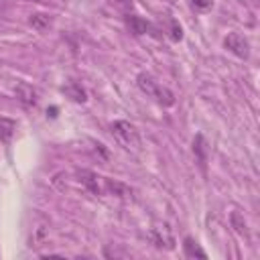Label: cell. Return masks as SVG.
<instances>
[{"mask_svg":"<svg viewBox=\"0 0 260 260\" xmlns=\"http://www.w3.org/2000/svg\"><path fill=\"white\" fill-rule=\"evenodd\" d=\"M136 83H138V87H140L148 98H152L156 104H160V106H165V108H169V106L175 104V95H173V91L167 89L165 85H160L150 73H144V71L138 73Z\"/></svg>","mask_w":260,"mask_h":260,"instance_id":"6da1fadb","label":"cell"},{"mask_svg":"<svg viewBox=\"0 0 260 260\" xmlns=\"http://www.w3.org/2000/svg\"><path fill=\"white\" fill-rule=\"evenodd\" d=\"M114 138L124 146V148H138L140 146V134L136 130L134 124H130L128 120H116L110 126Z\"/></svg>","mask_w":260,"mask_h":260,"instance_id":"7a4b0ae2","label":"cell"},{"mask_svg":"<svg viewBox=\"0 0 260 260\" xmlns=\"http://www.w3.org/2000/svg\"><path fill=\"white\" fill-rule=\"evenodd\" d=\"M223 45H225L228 51H232V53H234L236 57H240V59H248V57H250V43H248V39H246L244 35H240V32H230V35L225 37Z\"/></svg>","mask_w":260,"mask_h":260,"instance_id":"3957f363","label":"cell"},{"mask_svg":"<svg viewBox=\"0 0 260 260\" xmlns=\"http://www.w3.org/2000/svg\"><path fill=\"white\" fill-rule=\"evenodd\" d=\"M77 181H79L91 195H102V193H104V177L95 175L93 171L79 169V171H77Z\"/></svg>","mask_w":260,"mask_h":260,"instance_id":"277c9868","label":"cell"},{"mask_svg":"<svg viewBox=\"0 0 260 260\" xmlns=\"http://www.w3.org/2000/svg\"><path fill=\"white\" fill-rule=\"evenodd\" d=\"M150 240L156 248H165V250H173L175 248V240H173V234L167 225L162 228H152L150 230Z\"/></svg>","mask_w":260,"mask_h":260,"instance_id":"5b68a950","label":"cell"},{"mask_svg":"<svg viewBox=\"0 0 260 260\" xmlns=\"http://www.w3.org/2000/svg\"><path fill=\"white\" fill-rule=\"evenodd\" d=\"M104 191H108L110 195H116V197H120V199H126V197H130V195H132L130 187H126V185H124V183H120V181L106 179V177H104Z\"/></svg>","mask_w":260,"mask_h":260,"instance_id":"8992f818","label":"cell"},{"mask_svg":"<svg viewBox=\"0 0 260 260\" xmlns=\"http://www.w3.org/2000/svg\"><path fill=\"white\" fill-rule=\"evenodd\" d=\"M126 22H128V26H130V30L134 32V35H146V32H154V28H152V24L150 22H146L144 18H140V16H134V14H128L126 16Z\"/></svg>","mask_w":260,"mask_h":260,"instance_id":"52a82bcc","label":"cell"},{"mask_svg":"<svg viewBox=\"0 0 260 260\" xmlns=\"http://www.w3.org/2000/svg\"><path fill=\"white\" fill-rule=\"evenodd\" d=\"M230 223H232V228H234V232L240 236V238H250V230H248V221L244 219V215L238 211V209H234L232 213H230Z\"/></svg>","mask_w":260,"mask_h":260,"instance_id":"ba28073f","label":"cell"},{"mask_svg":"<svg viewBox=\"0 0 260 260\" xmlns=\"http://www.w3.org/2000/svg\"><path fill=\"white\" fill-rule=\"evenodd\" d=\"M63 91L73 100V102H79V104H83L85 100H87V93H85V89L81 87V83H77V81H67L65 85H63Z\"/></svg>","mask_w":260,"mask_h":260,"instance_id":"9c48e42d","label":"cell"},{"mask_svg":"<svg viewBox=\"0 0 260 260\" xmlns=\"http://www.w3.org/2000/svg\"><path fill=\"white\" fill-rule=\"evenodd\" d=\"M16 98H18L24 106H35V104H37V91H35L28 83H18V85H16Z\"/></svg>","mask_w":260,"mask_h":260,"instance_id":"30bf717a","label":"cell"},{"mask_svg":"<svg viewBox=\"0 0 260 260\" xmlns=\"http://www.w3.org/2000/svg\"><path fill=\"white\" fill-rule=\"evenodd\" d=\"M183 250H185V256L187 258H207V254L199 248V244L193 238H185L183 240Z\"/></svg>","mask_w":260,"mask_h":260,"instance_id":"8fae6325","label":"cell"},{"mask_svg":"<svg viewBox=\"0 0 260 260\" xmlns=\"http://www.w3.org/2000/svg\"><path fill=\"white\" fill-rule=\"evenodd\" d=\"M14 130H16V122L10 120V118L0 116V140L2 142H8L12 138V134H14Z\"/></svg>","mask_w":260,"mask_h":260,"instance_id":"7c38bea8","label":"cell"},{"mask_svg":"<svg viewBox=\"0 0 260 260\" xmlns=\"http://www.w3.org/2000/svg\"><path fill=\"white\" fill-rule=\"evenodd\" d=\"M45 240H47V228L45 225H37L35 230H32V236H30V248H39V246H43L45 244Z\"/></svg>","mask_w":260,"mask_h":260,"instance_id":"4fadbf2b","label":"cell"},{"mask_svg":"<svg viewBox=\"0 0 260 260\" xmlns=\"http://www.w3.org/2000/svg\"><path fill=\"white\" fill-rule=\"evenodd\" d=\"M30 24L37 30H45V28L51 26V18H49V14H32L30 16Z\"/></svg>","mask_w":260,"mask_h":260,"instance_id":"5bb4252c","label":"cell"},{"mask_svg":"<svg viewBox=\"0 0 260 260\" xmlns=\"http://www.w3.org/2000/svg\"><path fill=\"white\" fill-rule=\"evenodd\" d=\"M193 152L199 154V160H201V165H203V162H205V140H203L201 134L193 140Z\"/></svg>","mask_w":260,"mask_h":260,"instance_id":"9a60e30c","label":"cell"},{"mask_svg":"<svg viewBox=\"0 0 260 260\" xmlns=\"http://www.w3.org/2000/svg\"><path fill=\"white\" fill-rule=\"evenodd\" d=\"M181 37H183L181 26L177 24V20H173V18H171V39H173V41H181Z\"/></svg>","mask_w":260,"mask_h":260,"instance_id":"2e32d148","label":"cell"},{"mask_svg":"<svg viewBox=\"0 0 260 260\" xmlns=\"http://www.w3.org/2000/svg\"><path fill=\"white\" fill-rule=\"evenodd\" d=\"M191 4H193L197 10L205 12V10H209V8L213 6V0H191Z\"/></svg>","mask_w":260,"mask_h":260,"instance_id":"e0dca14e","label":"cell"}]
</instances>
